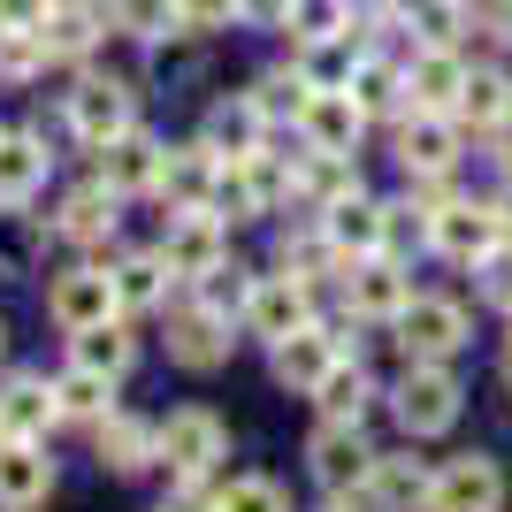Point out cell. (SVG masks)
<instances>
[{
    "label": "cell",
    "instance_id": "6da1fadb",
    "mask_svg": "<svg viewBox=\"0 0 512 512\" xmlns=\"http://www.w3.org/2000/svg\"><path fill=\"white\" fill-rule=\"evenodd\" d=\"M222 459H230V428L214 421L207 406H184V413L161 421V467H169L176 482H207Z\"/></svg>",
    "mask_w": 512,
    "mask_h": 512
},
{
    "label": "cell",
    "instance_id": "7a4b0ae2",
    "mask_svg": "<svg viewBox=\"0 0 512 512\" xmlns=\"http://www.w3.org/2000/svg\"><path fill=\"white\" fill-rule=\"evenodd\" d=\"M459 375L444 360H406V383H398V428L406 436H444L459 421Z\"/></svg>",
    "mask_w": 512,
    "mask_h": 512
},
{
    "label": "cell",
    "instance_id": "3957f363",
    "mask_svg": "<svg viewBox=\"0 0 512 512\" xmlns=\"http://www.w3.org/2000/svg\"><path fill=\"white\" fill-rule=\"evenodd\" d=\"M46 314H54L62 337L115 321V314H123V306H115V276H107V268H62V276L46 283Z\"/></svg>",
    "mask_w": 512,
    "mask_h": 512
},
{
    "label": "cell",
    "instance_id": "277c9868",
    "mask_svg": "<svg viewBox=\"0 0 512 512\" xmlns=\"http://www.w3.org/2000/svg\"><path fill=\"white\" fill-rule=\"evenodd\" d=\"M69 130H77V138L100 153L107 138L138 130V92H130L123 77H85V85L69 92Z\"/></svg>",
    "mask_w": 512,
    "mask_h": 512
},
{
    "label": "cell",
    "instance_id": "5b68a950",
    "mask_svg": "<svg viewBox=\"0 0 512 512\" xmlns=\"http://www.w3.org/2000/svg\"><path fill=\"white\" fill-rule=\"evenodd\" d=\"M161 260H169V276H176V283L214 276V268L230 260V222H214L207 207L176 214V222H169V237H161Z\"/></svg>",
    "mask_w": 512,
    "mask_h": 512
},
{
    "label": "cell",
    "instance_id": "8992f818",
    "mask_svg": "<svg viewBox=\"0 0 512 512\" xmlns=\"http://www.w3.org/2000/svg\"><path fill=\"white\" fill-rule=\"evenodd\" d=\"M428 512H505V474L482 451H459L436 467V490H428Z\"/></svg>",
    "mask_w": 512,
    "mask_h": 512
},
{
    "label": "cell",
    "instance_id": "52a82bcc",
    "mask_svg": "<svg viewBox=\"0 0 512 512\" xmlns=\"http://www.w3.org/2000/svg\"><path fill=\"white\" fill-rule=\"evenodd\" d=\"M306 467H314V482L329 497H360L367 467H375V451H367L360 428H344V421H321L314 428V444H306Z\"/></svg>",
    "mask_w": 512,
    "mask_h": 512
},
{
    "label": "cell",
    "instance_id": "ba28073f",
    "mask_svg": "<svg viewBox=\"0 0 512 512\" xmlns=\"http://www.w3.org/2000/svg\"><path fill=\"white\" fill-rule=\"evenodd\" d=\"M344 299H352V314H360V321H398L413 306V276L390 253L344 260Z\"/></svg>",
    "mask_w": 512,
    "mask_h": 512
},
{
    "label": "cell",
    "instance_id": "9c48e42d",
    "mask_svg": "<svg viewBox=\"0 0 512 512\" xmlns=\"http://www.w3.org/2000/svg\"><path fill=\"white\" fill-rule=\"evenodd\" d=\"M314 222H321V237L337 245V260L390 253V207H383V199H367V192H344L337 207H321Z\"/></svg>",
    "mask_w": 512,
    "mask_h": 512
},
{
    "label": "cell",
    "instance_id": "30bf717a",
    "mask_svg": "<svg viewBox=\"0 0 512 512\" xmlns=\"http://www.w3.org/2000/svg\"><path fill=\"white\" fill-rule=\"evenodd\" d=\"M306 321H314V283H299V276H253L245 329H253L260 344H283L291 329H306Z\"/></svg>",
    "mask_w": 512,
    "mask_h": 512
},
{
    "label": "cell",
    "instance_id": "8fae6325",
    "mask_svg": "<svg viewBox=\"0 0 512 512\" xmlns=\"http://www.w3.org/2000/svg\"><path fill=\"white\" fill-rule=\"evenodd\" d=\"M459 92H467V54L459 46H421L406 62V107L413 115H459Z\"/></svg>",
    "mask_w": 512,
    "mask_h": 512
},
{
    "label": "cell",
    "instance_id": "7c38bea8",
    "mask_svg": "<svg viewBox=\"0 0 512 512\" xmlns=\"http://www.w3.org/2000/svg\"><path fill=\"white\" fill-rule=\"evenodd\" d=\"M428 490H436V474L413 451H375V467L360 482V505L367 512H428Z\"/></svg>",
    "mask_w": 512,
    "mask_h": 512
},
{
    "label": "cell",
    "instance_id": "4fadbf2b",
    "mask_svg": "<svg viewBox=\"0 0 512 512\" xmlns=\"http://www.w3.org/2000/svg\"><path fill=\"white\" fill-rule=\"evenodd\" d=\"M398 344H406V360H451L467 344V306L459 299H413L398 314Z\"/></svg>",
    "mask_w": 512,
    "mask_h": 512
},
{
    "label": "cell",
    "instance_id": "5bb4252c",
    "mask_svg": "<svg viewBox=\"0 0 512 512\" xmlns=\"http://www.w3.org/2000/svg\"><path fill=\"white\" fill-rule=\"evenodd\" d=\"M161 161H169V146H161V138H146V130H123V138H107V146H100V184H107L115 199L161 192Z\"/></svg>",
    "mask_w": 512,
    "mask_h": 512
},
{
    "label": "cell",
    "instance_id": "9a60e30c",
    "mask_svg": "<svg viewBox=\"0 0 512 512\" xmlns=\"http://www.w3.org/2000/svg\"><path fill=\"white\" fill-rule=\"evenodd\" d=\"M54 497V459L39 436H0V512H39Z\"/></svg>",
    "mask_w": 512,
    "mask_h": 512
},
{
    "label": "cell",
    "instance_id": "2e32d148",
    "mask_svg": "<svg viewBox=\"0 0 512 512\" xmlns=\"http://www.w3.org/2000/svg\"><path fill=\"white\" fill-rule=\"evenodd\" d=\"M497 237H505L497 207H474V199H451L444 214H428V245H436L444 260H459V268H474V260L490 253Z\"/></svg>",
    "mask_w": 512,
    "mask_h": 512
},
{
    "label": "cell",
    "instance_id": "e0dca14e",
    "mask_svg": "<svg viewBox=\"0 0 512 512\" xmlns=\"http://www.w3.org/2000/svg\"><path fill=\"white\" fill-rule=\"evenodd\" d=\"M398 169L406 176H451L459 169V115H413L398 123Z\"/></svg>",
    "mask_w": 512,
    "mask_h": 512
},
{
    "label": "cell",
    "instance_id": "ac0fdd59",
    "mask_svg": "<svg viewBox=\"0 0 512 512\" xmlns=\"http://www.w3.org/2000/svg\"><path fill=\"white\" fill-rule=\"evenodd\" d=\"M169 360L176 367H192V375H214V367L230 360V321L207 314V306H176L169 314Z\"/></svg>",
    "mask_w": 512,
    "mask_h": 512
},
{
    "label": "cell",
    "instance_id": "d6986e66",
    "mask_svg": "<svg viewBox=\"0 0 512 512\" xmlns=\"http://www.w3.org/2000/svg\"><path fill=\"white\" fill-rule=\"evenodd\" d=\"M268 352H276V383H283V390H306V398H314V383H321V375H329V367L344 360V344L329 337L321 321L291 329V337H283V344H268Z\"/></svg>",
    "mask_w": 512,
    "mask_h": 512
},
{
    "label": "cell",
    "instance_id": "ffe728a7",
    "mask_svg": "<svg viewBox=\"0 0 512 512\" xmlns=\"http://www.w3.org/2000/svg\"><path fill=\"white\" fill-rule=\"evenodd\" d=\"M199 146H207L214 161H253V153H268V115H260L253 100H222V107H207Z\"/></svg>",
    "mask_w": 512,
    "mask_h": 512
},
{
    "label": "cell",
    "instance_id": "44dd1931",
    "mask_svg": "<svg viewBox=\"0 0 512 512\" xmlns=\"http://www.w3.org/2000/svg\"><path fill=\"white\" fill-rule=\"evenodd\" d=\"M46 169H54V153L31 130H0V207H31L46 192Z\"/></svg>",
    "mask_w": 512,
    "mask_h": 512
},
{
    "label": "cell",
    "instance_id": "7402d4cb",
    "mask_svg": "<svg viewBox=\"0 0 512 512\" xmlns=\"http://www.w3.org/2000/svg\"><path fill=\"white\" fill-rule=\"evenodd\" d=\"M299 130H306V146H314V153H352V146H360V130H367V107L352 100V92H314L306 115H299Z\"/></svg>",
    "mask_w": 512,
    "mask_h": 512
},
{
    "label": "cell",
    "instance_id": "603a6c76",
    "mask_svg": "<svg viewBox=\"0 0 512 512\" xmlns=\"http://www.w3.org/2000/svg\"><path fill=\"white\" fill-rule=\"evenodd\" d=\"M107 31V8H92V0H54L39 23V39H46V62H85L92 46H100Z\"/></svg>",
    "mask_w": 512,
    "mask_h": 512
},
{
    "label": "cell",
    "instance_id": "cb8c5ba5",
    "mask_svg": "<svg viewBox=\"0 0 512 512\" xmlns=\"http://www.w3.org/2000/svg\"><path fill=\"white\" fill-rule=\"evenodd\" d=\"M54 421H62V406H54L46 375H8L0 383V436H46Z\"/></svg>",
    "mask_w": 512,
    "mask_h": 512
},
{
    "label": "cell",
    "instance_id": "d4e9b609",
    "mask_svg": "<svg viewBox=\"0 0 512 512\" xmlns=\"http://www.w3.org/2000/svg\"><path fill=\"white\" fill-rule=\"evenodd\" d=\"M69 360L92 367V375H107V383H123L130 360H138V337H130L123 314H115V321H100V329H77V337H69Z\"/></svg>",
    "mask_w": 512,
    "mask_h": 512
},
{
    "label": "cell",
    "instance_id": "484cf974",
    "mask_svg": "<svg viewBox=\"0 0 512 512\" xmlns=\"http://www.w3.org/2000/svg\"><path fill=\"white\" fill-rule=\"evenodd\" d=\"M314 406H321V421L360 428V421H367V406H375V383H367V367H360V360H337V367H329V375L314 383Z\"/></svg>",
    "mask_w": 512,
    "mask_h": 512
},
{
    "label": "cell",
    "instance_id": "4316f807",
    "mask_svg": "<svg viewBox=\"0 0 512 512\" xmlns=\"http://www.w3.org/2000/svg\"><path fill=\"white\" fill-rule=\"evenodd\" d=\"M153 459H161V428L130 421V413H107V421H100V467H115V474H146Z\"/></svg>",
    "mask_w": 512,
    "mask_h": 512
},
{
    "label": "cell",
    "instance_id": "83f0119b",
    "mask_svg": "<svg viewBox=\"0 0 512 512\" xmlns=\"http://www.w3.org/2000/svg\"><path fill=\"white\" fill-rule=\"evenodd\" d=\"M214 176H222V161H214L207 146H184V153H169V161H161V199H169L176 214H192V207H207Z\"/></svg>",
    "mask_w": 512,
    "mask_h": 512
},
{
    "label": "cell",
    "instance_id": "f1b7e54d",
    "mask_svg": "<svg viewBox=\"0 0 512 512\" xmlns=\"http://www.w3.org/2000/svg\"><path fill=\"white\" fill-rule=\"evenodd\" d=\"M123 199L107 192V184H85V192H69L62 214H54V230L69 237V245H100V237H115V222H123Z\"/></svg>",
    "mask_w": 512,
    "mask_h": 512
},
{
    "label": "cell",
    "instance_id": "f546056e",
    "mask_svg": "<svg viewBox=\"0 0 512 512\" xmlns=\"http://www.w3.org/2000/svg\"><path fill=\"white\" fill-rule=\"evenodd\" d=\"M107 276H115V306H123V314H146V306H161V299H169V283H176L161 253H130V260H115Z\"/></svg>",
    "mask_w": 512,
    "mask_h": 512
},
{
    "label": "cell",
    "instance_id": "4dcf8cb0",
    "mask_svg": "<svg viewBox=\"0 0 512 512\" xmlns=\"http://www.w3.org/2000/svg\"><path fill=\"white\" fill-rule=\"evenodd\" d=\"M291 192L306 199V207H337L344 192H360V176H352V153H306L299 169H291Z\"/></svg>",
    "mask_w": 512,
    "mask_h": 512
},
{
    "label": "cell",
    "instance_id": "1f68e13d",
    "mask_svg": "<svg viewBox=\"0 0 512 512\" xmlns=\"http://www.w3.org/2000/svg\"><path fill=\"white\" fill-rule=\"evenodd\" d=\"M107 398H115V383L92 375V367H77V360L54 375V406H62V421H107V413H115Z\"/></svg>",
    "mask_w": 512,
    "mask_h": 512
},
{
    "label": "cell",
    "instance_id": "d6a6232c",
    "mask_svg": "<svg viewBox=\"0 0 512 512\" xmlns=\"http://www.w3.org/2000/svg\"><path fill=\"white\" fill-rule=\"evenodd\" d=\"M352 100L367 107V115H390V107H398V115H406V69H390L383 54H360V62H352Z\"/></svg>",
    "mask_w": 512,
    "mask_h": 512
},
{
    "label": "cell",
    "instance_id": "836d02e7",
    "mask_svg": "<svg viewBox=\"0 0 512 512\" xmlns=\"http://www.w3.org/2000/svg\"><path fill=\"white\" fill-rule=\"evenodd\" d=\"M505 115H512V85H505V69H467V92H459V123L497 130Z\"/></svg>",
    "mask_w": 512,
    "mask_h": 512
},
{
    "label": "cell",
    "instance_id": "e575fe53",
    "mask_svg": "<svg viewBox=\"0 0 512 512\" xmlns=\"http://www.w3.org/2000/svg\"><path fill=\"white\" fill-rule=\"evenodd\" d=\"M107 23L153 46V39H169V31H176V0H107Z\"/></svg>",
    "mask_w": 512,
    "mask_h": 512
},
{
    "label": "cell",
    "instance_id": "d590c367",
    "mask_svg": "<svg viewBox=\"0 0 512 512\" xmlns=\"http://www.w3.org/2000/svg\"><path fill=\"white\" fill-rule=\"evenodd\" d=\"M329 268H337V245L321 237V222H314L306 237H283V276H299V283H321Z\"/></svg>",
    "mask_w": 512,
    "mask_h": 512
},
{
    "label": "cell",
    "instance_id": "8d00e7d4",
    "mask_svg": "<svg viewBox=\"0 0 512 512\" xmlns=\"http://www.w3.org/2000/svg\"><path fill=\"white\" fill-rule=\"evenodd\" d=\"M245 299H253V276H245V268H230V260H222V268H214V276H199V306H207V314H222V321H245Z\"/></svg>",
    "mask_w": 512,
    "mask_h": 512
},
{
    "label": "cell",
    "instance_id": "74e56055",
    "mask_svg": "<svg viewBox=\"0 0 512 512\" xmlns=\"http://www.w3.org/2000/svg\"><path fill=\"white\" fill-rule=\"evenodd\" d=\"M214 512H291V505H283V490L268 474H237V482L214 490Z\"/></svg>",
    "mask_w": 512,
    "mask_h": 512
},
{
    "label": "cell",
    "instance_id": "f35d334b",
    "mask_svg": "<svg viewBox=\"0 0 512 512\" xmlns=\"http://www.w3.org/2000/svg\"><path fill=\"white\" fill-rule=\"evenodd\" d=\"M306 100H314V85H306L299 69H291V77L276 69V77H260V92H253V107L268 115V123H276V115H291V123H299V115H306Z\"/></svg>",
    "mask_w": 512,
    "mask_h": 512
},
{
    "label": "cell",
    "instance_id": "ab89813d",
    "mask_svg": "<svg viewBox=\"0 0 512 512\" xmlns=\"http://www.w3.org/2000/svg\"><path fill=\"white\" fill-rule=\"evenodd\" d=\"M291 39H299V46L352 39V31H344V0H299V8H291Z\"/></svg>",
    "mask_w": 512,
    "mask_h": 512
},
{
    "label": "cell",
    "instance_id": "60d3db41",
    "mask_svg": "<svg viewBox=\"0 0 512 512\" xmlns=\"http://www.w3.org/2000/svg\"><path fill=\"white\" fill-rule=\"evenodd\" d=\"M230 23H245V0H176V31H192V39L230 31Z\"/></svg>",
    "mask_w": 512,
    "mask_h": 512
},
{
    "label": "cell",
    "instance_id": "b9f144b4",
    "mask_svg": "<svg viewBox=\"0 0 512 512\" xmlns=\"http://www.w3.org/2000/svg\"><path fill=\"white\" fill-rule=\"evenodd\" d=\"M46 69V39L39 31H0V77L23 85V77H39Z\"/></svg>",
    "mask_w": 512,
    "mask_h": 512
},
{
    "label": "cell",
    "instance_id": "7bdbcfd3",
    "mask_svg": "<svg viewBox=\"0 0 512 512\" xmlns=\"http://www.w3.org/2000/svg\"><path fill=\"white\" fill-rule=\"evenodd\" d=\"M474 283H482V299H490V306L512 314V237H497L490 253L474 260Z\"/></svg>",
    "mask_w": 512,
    "mask_h": 512
},
{
    "label": "cell",
    "instance_id": "ee69618b",
    "mask_svg": "<svg viewBox=\"0 0 512 512\" xmlns=\"http://www.w3.org/2000/svg\"><path fill=\"white\" fill-rule=\"evenodd\" d=\"M54 0H0V31H39Z\"/></svg>",
    "mask_w": 512,
    "mask_h": 512
},
{
    "label": "cell",
    "instance_id": "f6af8a7d",
    "mask_svg": "<svg viewBox=\"0 0 512 512\" xmlns=\"http://www.w3.org/2000/svg\"><path fill=\"white\" fill-rule=\"evenodd\" d=\"M291 8L299 0H245V23L253 31H291Z\"/></svg>",
    "mask_w": 512,
    "mask_h": 512
},
{
    "label": "cell",
    "instance_id": "bcb514c9",
    "mask_svg": "<svg viewBox=\"0 0 512 512\" xmlns=\"http://www.w3.org/2000/svg\"><path fill=\"white\" fill-rule=\"evenodd\" d=\"M421 8H428V0H383V23H413Z\"/></svg>",
    "mask_w": 512,
    "mask_h": 512
},
{
    "label": "cell",
    "instance_id": "7dc6e473",
    "mask_svg": "<svg viewBox=\"0 0 512 512\" xmlns=\"http://www.w3.org/2000/svg\"><path fill=\"white\" fill-rule=\"evenodd\" d=\"M490 207H497V222H505V237H512V184H505V192L490 199Z\"/></svg>",
    "mask_w": 512,
    "mask_h": 512
},
{
    "label": "cell",
    "instance_id": "c3c4849f",
    "mask_svg": "<svg viewBox=\"0 0 512 512\" xmlns=\"http://www.w3.org/2000/svg\"><path fill=\"white\" fill-rule=\"evenodd\" d=\"M321 512H367V505H360V497H329Z\"/></svg>",
    "mask_w": 512,
    "mask_h": 512
},
{
    "label": "cell",
    "instance_id": "681fc988",
    "mask_svg": "<svg viewBox=\"0 0 512 512\" xmlns=\"http://www.w3.org/2000/svg\"><path fill=\"white\" fill-rule=\"evenodd\" d=\"M505 390H512V352H505Z\"/></svg>",
    "mask_w": 512,
    "mask_h": 512
},
{
    "label": "cell",
    "instance_id": "f907efd6",
    "mask_svg": "<svg viewBox=\"0 0 512 512\" xmlns=\"http://www.w3.org/2000/svg\"><path fill=\"white\" fill-rule=\"evenodd\" d=\"M0 344H8V329H0Z\"/></svg>",
    "mask_w": 512,
    "mask_h": 512
}]
</instances>
